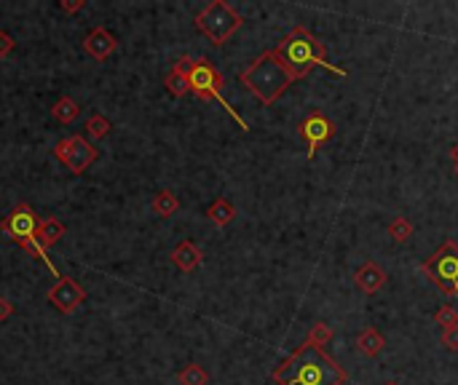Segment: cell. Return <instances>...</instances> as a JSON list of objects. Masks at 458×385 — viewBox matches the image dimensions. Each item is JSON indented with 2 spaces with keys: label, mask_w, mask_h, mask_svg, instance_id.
I'll list each match as a JSON object with an SVG mask.
<instances>
[{
  "label": "cell",
  "mask_w": 458,
  "mask_h": 385,
  "mask_svg": "<svg viewBox=\"0 0 458 385\" xmlns=\"http://www.w3.org/2000/svg\"><path fill=\"white\" fill-rule=\"evenodd\" d=\"M276 385H346L348 372L313 342H303L271 372Z\"/></svg>",
  "instance_id": "1"
},
{
  "label": "cell",
  "mask_w": 458,
  "mask_h": 385,
  "mask_svg": "<svg viewBox=\"0 0 458 385\" xmlns=\"http://www.w3.org/2000/svg\"><path fill=\"white\" fill-rule=\"evenodd\" d=\"M274 51L279 54V59L284 62L287 73L292 75V80H303V78L311 73L313 67H324L335 75H346V70L338 65H330V56L324 43L311 35L306 27H292V33L287 38H281L279 43L274 46Z\"/></svg>",
  "instance_id": "2"
},
{
  "label": "cell",
  "mask_w": 458,
  "mask_h": 385,
  "mask_svg": "<svg viewBox=\"0 0 458 385\" xmlns=\"http://www.w3.org/2000/svg\"><path fill=\"white\" fill-rule=\"evenodd\" d=\"M239 80H241L266 107H271V105L295 83L292 75L287 73L284 62H281L279 54H276L274 48L263 51L252 65L244 67V70L239 73Z\"/></svg>",
  "instance_id": "3"
},
{
  "label": "cell",
  "mask_w": 458,
  "mask_h": 385,
  "mask_svg": "<svg viewBox=\"0 0 458 385\" xmlns=\"http://www.w3.org/2000/svg\"><path fill=\"white\" fill-rule=\"evenodd\" d=\"M188 86H190V94H196L202 102H212V100L220 102L225 107V112H228L244 132H249V123H246L223 97L225 78L220 75V70H217L209 59H193V67H190V75H188Z\"/></svg>",
  "instance_id": "4"
},
{
  "label": "cell",
  "mask_w": 458,
  "mask_h": 385,
  "mask_svg": "<svg viewBox=\"0 0 458 385\" xmlns=\"http://www.w3.org/2000/svg\"><path fill=\"white\" fill-rule=\"evenodd\" d=\"M196 30L209 38L212 46L228 43L234 33H239V27L244 24L241 14L236 11L234 6H228L225 0H212L209 6H204L202 11L196 14Z\"/></svg>",
  "instance_id": "5"
},
{
  "label": "cell",
  "mask_w": 458,
  "mask_h": 385,
  "mask_svg": "<svg viewBox=\"0 0 458 385\" xmlns=\"http://www.w3.org/2000/svg\"><path fill=\"white\" fill-rule=\"evenodd\" d=\"M421 270L439 292L458 297V243L453 238H447L432 257H426Z\"/></svg>",
  "instance_id": "6"
},
{
  "label": "cell",
  "mask_w": 458,
  "mask_h": 385,
  "mask_svg": "<svg viewBox=\"0 0 458 385\" xmlns=\"http://www.w3.org/2000/svg\"><path fill=\"white\" fill-rule=\"evenodd\" d=\"M54 155L56 161H62V164L68 166L70 174H83V172L97 161L100 150H97L89 139H83L80 134H73V137L59 139V142L54 144Z\"/></svg>",
  "instance_id": "7"
},
{
  "label": "cell",
  "mask_w": 458,
  "mask_h": 385,
  "mask_svg": "<svg viewBox=\"0 0 458 385\" xmlns=\"http://www.w3.org/2000/svg\"><path fill=\"white\" fill-rule=\"evenodd\" d=\"M38 217H35V209L30 204H19V206H14L11 214H6L3 220H0V231L6 233L14 243H19V246H27V243L35 241V236H38Z\"/></svg>",
  "instance_id": "8"
},
{
  "label": "cell",
  "mask_w": 458,
  "mask_h": 385,
  "mask_svg": "<svg viewBox=\"0 0 458 385\" xmlns=\"http://www.w3.org/2000/svg\"><path fill=\"white\" fill-rule=\"evenodd\" d=\"M335 123L330 121L324 112H319V110H313V112H308L306 118H303V123H301V137H303V142H306V147H308V161H313V155H316V150L322 147L324 142H330L333 137H335Z\"/></svg>",
  "instance_id": "9"
},
{
  "label": "cell",
  "mask_w": 458,
  "mask_h": 385,
  "mask_svg": "<svg viewBox=\"0 0 458 385\" xmlns=\"http://www.w3.org/2000/svg\"><path fill=\"white\" fill-rule=\"evenodd\" d=\"M46 300L54 305L59 313H76L78 305L86 300V289L76 281V278H70V275H62L59 281H56L51 289H48V295Z\"/></svg>",
  "instance_id": "10"
},
{
  "label": "cell",
  "mask_w": 458,
  "mask_h": 385,
  "mask_svg": "<svg viewBox=\"0 0 458 385\" xmlns=\"http://www.w3.org/2000/svg\"><path fill=\"white\" fill-rule=\"evenodd\" d=\"M83 48H86V54L91 59H97V62H105L108 56L118 48V41H115V35L108 33L105 27H94L89 35H86V41H83Z\"/></svg>",
  "instance_id": "11"
},
{
  "label": "cell",
  "mask_w": 458,
  "mask_h": 385,
  "mask_svg": "<svg viewBox=\"0 0 458 385\" xmlns=\"http://www.w3.org/2000/svg\"><path fill=\"white\" fill-rule=\"evenodd\" d=\"M386 278H389L386 270H383L378 263L370 260V263H365L357 273H354V284H357L365 295H378L380 289L386 286Z\"/></svg>",
  "instance_id": "12"
},
{
  "label": "cell",
  "mask_w": 458,
  "mask_h": 385,
  "mask_svg": "<svg viewBox=\"0 0 458 385\" xmlns=\"http://www.w3.org/2000/svg\"><path fill=\"white\" fill-rule=\"evenodd\" d=\"M172 263L177 265L182 273H193L204 263V252L193 241H182L172 249Z\"/></svg>",
  "instance_id": "13"
},
{
  "label": "cell",
  "mask_w": 458,
  "mask_h": 385,
  "mask_svg": "<svg viewBox=\"0 0 458 385\" xmlns=\"http://www.w3.org/2000/svg\"><path fill=\"white\" fill-rule=\"evenodd\" d=\"M383 348H386V337H383V334H380L375 327H368V329L359 332L357 351L362 353V356L375 359V356H380V353H383Z\"/></svg>",
  "instance_id": "14"
},
{
  "label": "cell",
  "mask_w": 458,
  "mask_h": 385,
  "mask_svg": "<svg viewBox=\"0 0 458 385\" xmlns=\"http://www.w3.org/2000/svg\"><path fill=\"white\" fill-rule=\"evenodd\" d=\"M65 233H68V228L62 225V220H56V217H46V220L38 225V236H35V238H38V243H41L43 249H48V246H54Z\"/></svg>",
  "instance_id": "15"
},
{
  "label": "cell",
  "mask_w": 458,
  "mask_h": 385,
  "mask_svg": "<svg viewBox=\"0 0 458 385\" xmlns=\"http://www.w3.org/2000/svg\"><path fill=\"white\" fill-rule=\"evenodd\" d=\"M207 217H209V222L217 225V228H228V225L236 220V206L228 199H217L212 201V206L207 209Z\"/></svg>",
  "instance_id": "16"
},
{
  "label": "cell",
  "mask_w": 458,
  "mask_h": 385,
  "mask_svg": "<svg viewBox=\"0 0 458 385\" xmlns=\"http://www.w3.org/2000/svg\"><path fill=\"white\" fill-rule=\"evenodd\" d=\"M153 211H156L158 217H172V214H177L179 209V199L172 193V190H158L156 196H153Z\"/></svg>",
  "instance_id": "17"
},
{
  "label": "cell",
  "mask_w": 458,
  "mask_h": 385,
  "mask_svg": "<svg viewBox=\"0 0 458 385\" xmlns=\"http://www.w3.org/2000/svg\"><path fill=\"white\" fill-rule=\"evenodd\" d=\"M51 115H54V121L59 123H73L80 115L78 102L73 100V97H62V100H56V105L51 107Z\"/></svg>",
  "instance_id": "18"
},
{
  "label": "cell",
  "mask_w": 458,
  "mask_h": 385,
  "mask_svg": "<svg viewBox=\"0 0 458 385\" xmlns=\"http://www.w3.org/2000/svg\"><path fill=\"white\" fill-rule=\"evenodd\" d=\"M177 383L179 385H209V372L204 369L202 364H188L185 369H179Z\"/></svg>",
  "instance_id": "19"
},
{
  "label": "cell",
  "mask_w": 458,
  "mask_h": 385,
  "mask_svg": "<svg viewBox=\"0 0 458 385\" xmlns=\"http://www.w3.org/2000/svg\"><path fill=\"white\" fill-rule=\"evenodd\" d=\"M389 236L397 243H407L410 236H413V222L407 220V217H394L389 222Z\"/></svg>",
  "instance_id": "20"
},
{
  "label": "cell",
  "mask_w": 458,
  "mask_h": 385,
  "mask_svg": "<svg viewBox=\"0 0 458 385\" xmlns=\"http://www.w3.org/2000/svg\"><path fill=\"white\" fill-rule=\"evenodd\" d=\"M110 129H113L110 121H108L102 112H94L89 121H86V134H89L91 139H105V137L110 134Z\"/></svg>",
  "instance_id": "21"
},
{
  "label": "cell",
  "mask_w": 458,
  "mask_h": 385,
  "mask_svg": "<svg viewBox=\"0 0 458 385\" xmlns=\"http://www.w3.org/2000/svg\"><path fill=\"white\" fill-rule=\"evenodd\" d=\"M164 86H167L169 94H172V97H177V100H179V97H185V94L190 91L188 75H179V73H175V70H172V73L164 78Z\"/></svg>",
  "instance_id": "22"
},
{
  "label": "cell",
  "mask_w": 458,
  "mask_h": 385,
  "mask_svg": "<svg viewBox=\"0 0 458 385\" xmlns=\"http://www.w3.org/2000/svg\"><path fill=\"white\" fill-rule=\"evenodd\" d=\"M333 334H335V332H333V327H330V324H324V321H316L311 329H308V337H306V340L322 348L324 342L333 340Z\"/></svg>",
  "instance_id": "23"
},
{
  "label": "cell",
  "mask_w": 458,
  "mask_h": 385,
  "mask_svg": "<svg viewBox=\"0 0 458 385\" xmlns=\"http://www.w3.org/2000/svg\"><path fill=\"white\" fill-rule=\"evenodd\" d=\"M434 321H437V327H439L442 332L453 329V327H458V310L453 308V305H442V308H437Z\"/></svg>",
  "instance_id": "24"
},
{
  "label": "cell",
  "mask_w": 458,
  "mask_h": 385,
  "mask_svg": "<svg viewBox=\"0 0 458 385\" xmlns=\"http://www.w3.org/2000/svg\"><path fill=\"white\" fill-rule=\"evenodd\" d=\"M439 340H442V345H445L447 351L458 353V327H453V329H445Z\"/></svg>",
  "instance_id": "25"
},
{
  "label": "cell",
  "mask_w": 458,
  "mask_h": 385,
  "mask_svg": "<svg viewBox=\"0 0 458 385\" xmlns=\"http://www.w3.org/2000/svg\"><path fill=\"white\" fill-rule=\"evenodd\" d=\"M59 9L65 14H78L80 9H86V0H59Z\"/></svg>",
  "instance_id": "26"
},
{
  "label": "cell",
  "mask_w": 458,
  "mask_h": 385,
  "mask_svg": "<svg viewBox=\"0 0 458 385\" xmlns=\"http://www.w3.org/2000/svg\"><path fill=\"white\" fill-rule=\"evenodd\" d=\"M14 46H16V41H14L9 33H3V30H0V56H9V54H11Z\"/></svg>",
  "instance_id": "27"
},
{
  "label": "cell",
  "mask_w": 458,
  "mask_h": 385,
  "mask_svg": "<svg viewBox=\"0 0 458 385\" xmlns=\"http://www.w3.org/2000/svg\"><path fill=\"white\" fill-rule=\"evenodd\" d=\"M11 316H14V305H11V300H9V297H0V321L11 319Z\"/></svg>",
  "instance_id": "28"
},
{
  "label": "cell",
  "mask_w": 458,
  "mask_h": 385,
  "mask_svg": "<svg viewBox=\"0 0 458 385\" xmlns=\"http://www.w3.org/2000/svg\"><path fill=\"white\" fill-rule=\"evenodd\" d=\"M450 158H453V164L458 166V142L453 144V147H450Z\"/></svg>",
  "instance_id": "29"
},
{
  "label": "cell",
  "mask_w": 458,
  "mask_h": 385,
  "mask_svg": "<svg viewBox=\"0 0 458 385\" xmlns=\"http://www.w3.org/2000/svg\"><path fill=\"white\" fill-rule=\"evenodd\" d=\"M456 176H458V166H456Z\"/></svg>",
  "instance_id": "30"
},
{
  "label": "cell",
  "mask_w": 458,
  "mask_h": 385,
  "mask_svg": "<svg viewBox=\"0 0 458 385\" xmlns=\"http://www.w3.org/2000/svg\"><path fill=\"white\" fill-rule=\"evenodd\" d=\"M386 385H397V383H386Z\"/></svg>",
  "instance_id": "31"
}]
</instances>
